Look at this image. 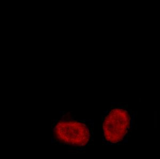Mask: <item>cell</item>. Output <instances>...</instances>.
I'll list each match as a JSON object with an SVG mask.
<instances>
[{"label":"cell","instance_id":"1","mask_svg":"<svg viewBox=\"0 0 160 159\" xmlns=\"http://www.w3.org/2000/svg\"><path fill=\"white\" fill-rule=\"evenodd\" d=\"M93 129L92 120L77 119L71 112H60L59 118L52 121L51 142L74 152L85 151L92 145Z\"/></svg>","mask_w":160,"mask_h":159},{"label":"cell","instance_id":"2","mask_svg":"<svg viewBox=\"0 0 160 159\" xmlns=\"http://www.w3.org/2000/svg\"><path fill=\"white\" fill-rule=\"evenodd\" d=\"M135 112L127 104H114L102 116V144L116 146L127 143L132 132Z\"/></svg>","mask_w":160,"mask_h":159}]
</instances>
